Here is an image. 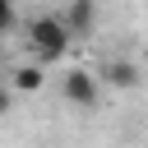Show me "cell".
Here are the masks:
<instances>
[{
	"label": "cell",
	"mask_w": 148,
	"mask_h": 148,
	"mask_svg": "<svg viewBox=\"0 0 148 148\" xmlns=\"http://www.w3.org/2000/svg\"><path fill=\"white\" fill-rule=\"evenodd\" d=\"M69 46H74V37H69V28H65L60 14H37V18L28 23V51H32L37 65H56V60H65Z\"/></svg>",
	"instance_id": "1"
},
{
	"label": "cell",
	"mask_w": 148,
	"mask_h": 148,
	"mask_svg": "<svg viewBox=\"0 0 148 148\" xmlns=\"http://www.w3.org/2000/svg\"><path fill=\"white\" fill-rule=\"evenodd\" d=\"M60 92H65V102L74 106V111H92L97 106V74L92 69H65V79H60Z\"/></svg>",
	"instance_id": "2"
},
{
	"label": "cell",
	"mask_w": 148,
	"mask_h": 148,
	"mask_svg": "<svg viewBox=\"0 0 148 148\" xmlns=\"http://www.w3.org/2000/svg\"><path fill=\"white\" fill-rule=\"evenodd\" d=\"M60 18H65V28H69V37L79 42V37H88V32L97 28V0H65V9H60Z\"/></svg>",
	"instance_id": "3"
},
{
	"label": "cell",
	"mask_w": 148,
	"mask_h": 148,
	"mask_svg": "<svg viewBox=\"0 0 148 148\" xmlns=\"http://www.w3.org/2000/svg\"><path fill=\"white\" fill-rule=\"evenodd\" d=\"M9 83H14V92H37V88L46 83V65H37V60L14 65V69H9Z\"/></svg>",
	"instance_id": "4"
},
{
	"label": "cell",
	"mask_w": 148,
	"mask_h": 148,
	"mask_svg": "<svg viewBox=\"0 0 148 148\" xmlns=\"http://www.w3.org/2000/svg\"><path fill=\"white\" fill-rule=\"evenodd\" d=\"M102 74H106V83H111V88H134V83H139V69H134L130 60H106V69H102Z\"/></svg>",
	"instance_id": "5"
},
{
	"label": "cell",
	"mask_w": 148,
	"mask_h": 148,
	"mask_svg": "<svg viewBox=\"0 0 148 148\" xmlns=\"http://www.w3.org/2000/svg\"><path fill=\"white\" fill-rule=\"evenodd\" d=\"M9 111H14V83L0 79V116H9Z\"/></svg>",
	"instance_id": "6"
},
{
	"label": "cell",
	"mask_w": 148,
	"mask_h": 148,
	"mask_svg": "<svg viewBox=\"0 0 148 148\" xmlns=\"http://www.w3.org/2000/svg\"><path fill=\"white\" fill-rule=\"evenodd\" d=\"M14 28V0H0V37Z\"/></svg>",
	"instance_id": "7"
}]
</instances>
